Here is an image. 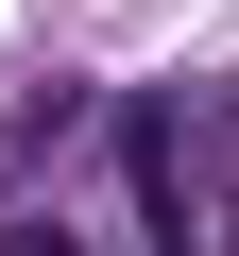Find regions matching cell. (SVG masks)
Returning a JSON list of instances; mask_svg holds the SVG:
<instances>
[{"instance_id": "6da1fadb", "label": "cell", "mask_w": 239, "mask_h": 256, "mask_svg": "<svg viewBox=\"0 0 239 256\" xmlns=\"http://www.w3.org/2000/svg\"><path fill=\"white\" fill-rule=\"evenodd\" d=\"M120 171H137L154 256H188V120H171V102H137V120H120Z\"/></svg>"}, {"instance_id": "7a4b0ae2", "label": "cell", "mask_w": 239, "mask_h": 256, "mask_svg": "<svg viewBox=\"0 0 239 256\" xmlns=\"http://www.w3.org/2000/svg\"><path fill=\"white\" fill-rule=\"evenodd\" d=\"M0 256H68V222H18V239H0Z\"/></svg>"}]
</instances>
